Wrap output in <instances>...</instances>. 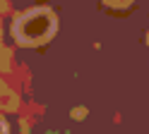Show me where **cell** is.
<instances>
[{
  "mask_svg": "<svg viewBox=\"0 0 149 134\" xmlns=\"http://www.w3.org/2000/svg\"><path fill=\"white\" fill-rule=\"evenodd\" d=\"M147 46H149V34H147Z\"/></svg>",
  "mask_w": 149,
  "mask_h": 134,
  "instance_id": "277c9868",
  "label": "cell"
},
{
  "mask_svg": "<svg viewBox=\"0 0 149 134\" xmlns=\"http://www.w3.org/2000/svg\"><path fill=\"white\" fill-rule=\"evenodd\" d=\"M0 134H7V124H5L3 120H0Z\"/></svg>",
  "mask_w": 149,
  "mask_h": 134,
  "instance_id": "3957f363",
  "label": "cell"
},
{
  "mask_svg": "<svg viewBox=\"0 0 149 134\" xmlns=\"http://www.w3.org/2000/svg\"><path fill=\"white\" fill-rule=\"evenodd\" d=\"M58 31V17L51 7L39 5L19 12L12 19V36L19 46H43Z\"/></svg>",
  "mask_w": 149,
  "mask_h": 134,
  "instance_id": "6da1fadb",
  "label": "cell"
},
{
  "mask_svg": "<svg viewBox=\"0 0 149 134\" xmlns=\"http://www.w3.org/2000/svg\"><path fill=\"white\" fill-rule=\"evenodd\" d=\"M108 10H118V12H125V10L135 3V0H101Z\"/></svg>",
  "mask_w": 149,
  "mask_h": 134,
  "instance_id": "7a4b0ae2",
  "label": "cell"
}]
</instances>
